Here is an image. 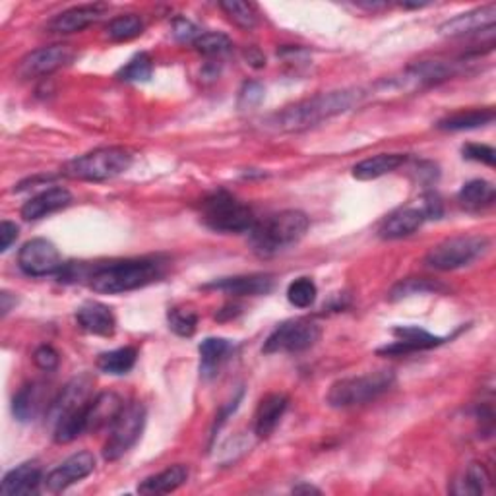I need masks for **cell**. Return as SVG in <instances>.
<instances>
[{"label": "cell", "mask_w": 496, "mask_h": 496, "mask_svg": "<svg viewBox=\"0 0 496 496\" xmlns=\"http://www.w3.org/2000/svg\"><path fill=\"white\" fill-rule=\"evenodd\" d=\"M264 99V85L258 82H246L239 95V107L241 109H254Z\"/></svg>", "instance_id": "60d3db41"}, {"label": "cell", "mask_w": 496, "mask_h": 496, "mask_svg": "<svg viewBox=\"0 0 496 496\" xmlns=\"http://www.w3.org/2000/svg\"><path fill=\"white\" fill-rule=\"evenodd\" d=\"M154 74V61L148 53H138L116 72V78L123 82H148Z\"/></svg>", "instance_id": "e575fe53"}, {"label": "cell", "mask_w": 496, "mask_h": 496, "mask_svg": "<svg viewBox=\"0 0 496 496\" xmlns=\"http://www.w3.org/2000/svg\"><path fill=\"white\" fill-rule=\"evenodd\" d=\"M18 266L29 277H45L58 273L63 268V258L51 241L32 239L20 248Z\"/></svg>", "instance_id": "30bf717a"}, {"label": "cell", "mask_w": 496, "mask_h": 496, "mask_svg": "<svg viewBox=\"0 0 496 496\" xmlns=\"http://www.w3.org/2000/svg\"><path fill=\"white\" fill-rule=\"evenodd\" d=\"M460 72V63L448 61H421L405 70L402 84H412L413 87L441 84L454 78Z\"/></svg>", "instance_id": "d6986e66"}, {"label": "cell", "mask_w": 496, "mask_h": 496, "mask_svg": "<svg viewBox=\"0 0 496 496\" xmlns=\"http://www.w3.org/2000/svg\"><path fill=\"white\" fill-rule=\"evenodd\" d=\"M220 8L225 12V16L241 29H253L258 22L254 6L248 3H241V0H225V3H220Z\"/></svg>", "instance_id": "8d00e7d4"}, {"label": "cell", "mask_w": 496, "mask_h": 496, "mask_svg": "<svg viewBox=\"0 0 496 496\" xmlns=\"http://www.w3.org/2000/svg\"><path fill=\"white\" fill-rule=\"evenodd\" d=\"M393 382H396V376L392 371H376L362 376L342 378L328 390L326 402L335 410H347V407L369 403L382 396L393 386Z\"/></svg>", "instance_id": "5b68a950"}, {"label": "cell", "mask_w": 496, "mask_h": 496, "mask_svg": "<svg viewBox=\"0 0 496 496\" xmlns=\"http://www.w3.org/2000/svg\"><path fill=\"white\" fill-rule=\"evenodd\" d=\"M309 225L311 222L306 213L299 210H285L256 222L248 231V241H251L254 254L260 258H272L297 244L306 235Z\"/></svg>", "instance_id": "3957f363"}, {"label": "cell", "mask_w": 496, "mask_h": 496, "mask_svg": "<svg viewBox=\"0 0 496 496\" xmlns=\"http://www.w3.org/2000/svg\"><path fill=\"white\" fill-rule=\"evenodd\" d=\"M123 400L114 392H104L90 402V431L111 427L113 421L123 412Z\"/></svg>", "instance_id": "4316f807"}, {"label": "cell", "mask_w": 496, "mask_h": 496, "mask_svg": "<svg viewBox=\"0 0 496 496\" xmlns=\"http://www.w3.org/2000/svg\"><path fill=\"white\" fill-rule=\"evenodd\" d=\"M99 18H101V6H94V5L74 6L55 16L47 24V29L51 34H61V35L78 34L82 32V29L95 24Z\"/></svg>", "instance_id": "44dd1931"}, {"label": "cell", "mask_w": 496, "mask_h": 496, "mask_svg": "<svg viewBox=\"0 0 496 496\" xmlns=\"http://www.w3.org/2000/svg\"><path fill=\"white\" fill-rule=\"evenodd\" d=\"M105 32L111 41H130L142 35L144 22L136 14H123V16H116L107 24Z\"/></svg>", "instance_id": "836d02e7"}, {"label": "cell", "mask_w": 496, "mask_h": 496, "mask_svg": "<svg viewBox=\"0 0 496 496\" xmlns=\"http://www.w3.org/2000/svg\"><path fill=\"white\" fill-rule=\"evenodd\" d=\"M496 198L494 184L483 179H475L465 183L461 186V191L458 194V200L461 202L463 208L468 210H483L492 206V202Z\"/></svg>", "instance_id": "f1b7e54d"}, {"label": "cell", "mask_w": 496, "mask_h": 496, "mask_svg": "<svg viewBox=\"0 0 496 496\" xmlns=\"http://www.w3.org/2000/svg\"><path fill=\"white\" fill-rule=\"evenodd\" d=\"M364 97L362 90H340L330 94H320L311 99L285 107L282 113H275L268 119V126L277 133H303L312 126H318L332 116L352 111L361 105Z\"/></svg>", "instance_id": "6da1fadb"}, {"label": "cell", "mask_w": 496, "mask_h": 496, "mask_svg": "<svg viewBox=\"0 0 496 496\" xmlns=\"http://www.w3.org/2000/svg\"><path fill=\"white\" fill-rule=\"evenodd\" d=\"M18 225L12 223V222H3V225H0V251L6 253L8 248L16 243L18 239Z\"/></svg>", "instance_id": "ee69618b"}, {"label": "cell", "mask_w": 496, "mask_h": 496, "mask_svg": "<svg viewBox=\"0 0 496 496\" xmlns=\"http://www.w3.org/2000/svg\"><path fill=\"white\" fill-rule=\"evenodd\" d=\"M461 152H463V157L471 159V162L485 164L489 167L494 165L496 152H494V148H491V145H487V144H468V145H463Z\"/></svg>", "instance_id": "ab89813d"}, {"label": "cell", "mask_w": 496, "mask_h": 496, "mask_svg": "<svg viewBox=\"0 0 496 496\" xmlns=\"http://www.w3.org/2000/svg\"><path fill=\"white\" fill-rule=\"evenodd\" d=\"M167 322L169 328L181 338H191L198 328V314L193 309H186V306H173L167 312Z\"/></svg>", "instance_id": "d590c367"}, {"label": "cell", "mask_w": 496, "mask_h": 496, "mask_svg": "<svg viewBox=\"0 0 496 496\" xmlns=\"http://www.w3.org/2000/svg\"><path fill=\"white\" fill-rule=\"evenodd\" d=\"M12 304H16V297H12L8 291H3V293H0V311H3V316L10 312Z\"/></svg>", "instance_id": "f6af8a7d"}, {"label": "cell", "mask_w": 496, "mask_h": 496, "mask_svg": "<svg viewBox=\"0 0 496 496\" xmlns=\"http://www.w3.org/2000/svg\"><path fill=\"white\" fill-rule=\"evenodd\" d=\"M489 248V239L481 235H461L448 239L441 244L431 248L429 254L425 256L427 266L450 272L458 270L463 266H470L479 256H483Z\"/></svg>", "instance_id": "52a82bcc"}, {"label": "cell", "mask_w": 496, "mask_h": 496, "mask_svg": "<svg viewBox=\"0 0 496 496\" xmlns=\"http://www.w3.org/2000/svg\"><path fill=\"white\" fill-rule=\"evenodd\" d=\"M145 427V407L140 402H133L123 407L111 425L109 439L104 446V458L107 461L121 460L133 448Z\"/></svg>", "instance_id": "ba28073f"}, {"label": "cell", "mask_w": 496, "mask_h": 496, "mask_svg": "<svg viewBox=\"0 0 496 496\" xmlns=\"http://www.w3.org/2000/svg\"><path fill=\"white\" fill-rule=\"evenodd\" d=\"M76 320H78V326L84 332L94 333V335H104V338L113 335L116 328V320L109 306L95 301L84 303L76 311Z\"/></svg>", "instance_id": "603a6c76"}, {"label": "cell", "mask_w": 496, "mask_h": 496, "mask_svg": "<svg viewBox=\"0 0 496 496\" xmlns=\"http://www.w3.org/2000/svg\"><path fill=\"white\" fill-rule=\"evenodd\" d=\"M295 494H320V489L312 487V485H299L293 489Z\"/></svg>", "instance_id": "bcb514c9"}, {"label": "cell", "mask_w": 496, "mask_h": 496, "mask_svg": "<svg viewBox=\"0 0 496 496\" xmlns=\"http://www.w3.org/2000/svg\"><path fill=\"white\" fill-rule=\"evenodd\" d=\"M138 359V352L134 347H119L113 349V352L101 353L97 359V369L105 374L121 376L134 369Z\"/></svg>", "instance_id": "f546056e"}, {"label": "cell", "mask_w": 496, "mask_h": 496, "mask_svg": "<svg viewBox=\"0 0 496 496\" xmlns=\"http://www.w3.org/2000/svg\"><path fill=\"white\" fill-rule=\"evenodd\" d=\"M200 34H202L200 29L193 22H188L184 18L174 20V24H173V35L177 37L181 43H191V45H193Z\"/></svg>", "instance_id": "7bdbcfd3"}, {"label": "cell", "mask_w": 496, "mask_h": 496, "mask_svg": "<svg viewBox=\"0 0 496 496\" xmlns=\"http://www.w3.org/2000/svg\"><path fill=\"white\" fill-rule=\"evenodd\" d=\"M393 335H396V342L392 345L382 347V355H407L415 352H427V349L439 347L444 343V338L439 335H432L427 330L417 328V326H400L393 328Z\"/></svg>", "instance_id": "2e32d148"}, {"label": "cell", "mask_w": 496, "mask_h": 496, "mask_svg": "<svg viewBox=\"0 0 496 496\" xmlns=\"http://www.w3.org/2000/svg\"><path fill=\"white\" fill-rule=\"evenodd\" d=\"M233 345L229 340L223 338H206L200 347V372L202 376H213L217 371H220L222 364L229 359V355L233 353Z\"/></svg>", "instance_id": "d4e9b609"}, {"label": "cell", "mask_w": 496, "mask_h": 496, "mask_svg": "<svg viewBox=\"0 0 496 496\" xmlns=\"http://www.w3.org/2000/svg\"><path fill=\"white\" fill-rule=\"evenodd\" d=\"M202 222L217 233H248L258 222L254 212L225 191L202 202Z\"/></svg>", "instance_id": "8992f818"}, {"label": "cell", "mask_w": 496, "mask_h": 496, "mask_svg": "<svg viewBox=\"0 0 496 496\" xmlns=\"http://www.w3.org/2000/svg\"><path fill=\"white\" fill-rule=\"evenodd\" d=\"M41 410V392L37 384L24 386L12 402V413L20 422H27L35 419Z\"/></svg>", "instance_id": "4dcf8cb0"}, {"label": "cell", "mask_w": 496, "mask_h": 496, "mask_svg": "<svg viewBox=\"0 0 496 496\" xmlns=\"http://www.w3.org/2000/svg\"><path fill=\"white\" fill-rule=\"evenodd\" d=\"M322 330L309 318H293L277 326L264 343L266 355L272 353H301L316 345Z\"/></svg>", "instance_id": "9c48e42d"}, {"label": "cell", "mask_w": 496, "mask_h": 496, "mask_svg": "<svg viewBox=\"0 0 496 496\" xmlns=\"http://www.w3.org/2000/svg\"><path fill=\"white\" fill-rule=\"evenodd\" d=\"M427 220H429L427 212L425 208H422L421 200H417V203H413V206H405L390 213L382 222L381 229H378V235L386 241L410 237L415 231H419Z\"/></svg>", "instance_id": "5bb4252c"}, {"label": "cell", "mask_w": 496, "mask_h": 496, "mask_svg": "<svg viewBox=\"0 0 496 496\" xmlns=\"http://www.w3.org/2000/svg\"><path fill=\"white\" fill-rule=\"evenodd\" d=\"M92 388H94V378L90 374H82L72 378V381L61 390V393L53 400L49 419L55 422L64 417L66 413L78 410V407L85 405L92 400Z\"/></svg>", "instance_id": "9a60e30c"}, {"label": "cell", "mask_w": 496, "mask_h": 496, "mask_svg": "<svg viewBox=\"0 0 496 496\" xmlns=\"http://www.w3.org/2000/svg\"><path fill=\"white\" fill-rule=\"evenodd\" d=\"M188 479V470L184 465H171V468L164 470L162 473L152 475L145 481H142L138 492L140 494H169L183 487Z\"/></svg>", "instance_id": "484cf974"}, {"label": "cell", "mask_w": 496, "mask_h": 496, "mask_svg": "<svg viewBox=\"0 0 496 496\" xmlns=\"http://www.w3.org/2000/svg\"><path fill=\"white\" fill-rule=\"evenodd\" d=\"M95 470V456L92 451H76L70 458H66L63 463H58L53 471L47 473L43 479L45 489L49 492H63L70 485L78 483V481L90 477Z\"/></svg>", "instance_id": "7c38bea8"}, {"label": "cell", "mask_w": 496, "mask_h": 496, "mask_svg": "<svg viewBox=\"0 0 496 496\" xmlns=\"http://www.w3.org/2000/svg\"><path fill=\"white\" fill-rule=\"evenodd\" d=\"M133 165V154L124 148H99L72 159L64 167L63 174L74 181H109L119 177Z\"/></svg>", "instance_id": "277c9868"}, {"label": "cell", "mask_w": 496, "mask_h": 496, "mask_svg": "<svg viewBox=\"0 0 496 496\" xmlns=\"http://www.w3.org/2000/svg\"><path fill=\"white\" fill-rule=\"evenodd\" d=\"M489 473L483 468V463H471L468 471L461 475L460 481H454V487H451V492L454 494H465V496H477L483 494L487 485H489Z\"/></svg>", "instance_id": "d6a6232c"}, {"label": "cell", "mask_w": 496, "mask_h": 496, "mask_svg": "<svg viewBox=\"0 0 496 496\" xmlns=\"http://www.w3.org/2000/svg\"><path fill=\"white\" fill-rule=\"evenodd\" d=\"M442 291H446V287L439 282L427 280V277H410V280H403L392 287L390 301H402L407 297L425 293H442Z\"/></svg>", "instance_id": "1f68e13d"}, {"label": "cell", "mask_w": 496, "mask_h": 496, "mask_svg": "<svg viewBox=\"0 0 496 496\" xmlns=\"http://www.w3.org/2000/svg\"><path fill=\"white\" fill-rule=\"evenodd\" d=\"M58 361H61V357H58V353L55 352L51 345H39L35 349L34 362H35L37 369L47 371V372L55 371L58 367Z\"/></svg>", "instance_id": "b9f144b4"}, {"label": "cell", "mask_w": 496, "mask_h": 496, "mask_svg": "<svg viewBox=\"0 0 496 496\" xmlns=\"http://www.w3.org/2000/svg\"><path fill=\"white\" fill-rule=\"evenodd\" d=\"M74 49L70 45H49V47H41L32 53H27L22 61L18 63V76L24 80H32V78H41V76H49L58 68H63L72 63L74 58Z\"/></svg>", "instance_id": "8fae6325"}, {"label": "cell", "mask_w": 496, "mask_h": 496, "mask_svg": "<svg viewBox=\"0 0 496 496\" xmlns=\"http://www.w3.org/2000/svg\"><path fill=\"white\" fill-rule=\"evenodd\" d=\"M316 295L318 289L311 277H299V280L289 283L287 287V299L291 304L297 306V309H309V306L314 304Z\"/></svg>", "instance_id": "74e56055"}, {"label": "cell", "mask_w": 496, "mask_h": 496, "mask_svg": "<svg viewBox=\"0 0 496 496\" xmlns=\"http://www.w3.org/2000/svg\"><path fill=\"white\" fill-rule=\"evenodd\" d=\"M164 275V262L155 258H133L94 266L90 287L97 293L119 295L157 282Z\"/></svg>", "instance_id": "7a4b0ae2"}, {"label": "cell", "mask_w": 496, "mask_h": 496, "mask_svg": "<svg viewBox=\"0 0 496 496\" xmlns=\"http://www.w3.org/2000/svg\"><path fill=\"white\" fill-rule=\"evenodd\" d=\"M43 481L41 465L37 461H25L18 468L10 470L0 485V492L5 496H25L37 492Z\"/></svg>", "instance_id": "ffe728a7"}, {"label": "cell", "mask_w": 496, "mask_h": 496, "mask_svg": "<svg viewBox=\"0 0 496 496\" xmlns=\"http://www.w3.org/2000/svg\"><path fill=\"white\" fill-rule=\"evenodd\" d=\"M405 162H407V155L403 154H378L374 157L362 159L361 164H357L353 167V177L359 181H372L400 169Z\"/></svg>", "instance_id": "cb8c5ba5"}, {"label": "cell", "mask_w": 496, "mask_h": 496, "mask_svg": "<svg viewBox=\"0 0 496 496\" xmlns=\"http://www.w3.org/2000/svg\"><path fill=\"white\" fill-rule=\"evenodd\" d=\"M289 407V398L285 393H268L266 398H262L256 413H254V431L260 439H268V436L280 425L283 413Z\"/></svg>", "instance_id": "7402d4cb"}, {"label": "cell", "mask_w": 496, "mask_h": 496, "mask_svg": "<svg viewBox=\"0 0 496 496\" xmlns=\"http://www.w3.org/2000/svg\"><path fill=\"white\" fill-rule=\"evenodd\" d=\"M193 47L202 53V55H223L227 53L231 47H233V43L227 35L223 34H215V32H208V34H200L198 39L193 43Z\"/></svg>", "instance_id": "f35d334b"}, {"label": "cell", "mask_w": 496, "mask_h": 496, "mask_svg": "<svg viewBox=\"0 0 496 496\" xmlns=\"http://www.w3.org/2000/svg\"><path fill=\"white\" fill-rule=\"evenodd\" d=\"M70 202H72V194L68 188L53 186V188H47V191H43L41 194L29 198L22 206V217L25 222H37V220H43V217L70 206Z\"/></svg>", "instance_id": "ac0fdd59"}, {"label": "cell", "mask_w": 496, "mask_h": 496, "mask_svg": "<svg viewBox=\"0 0 496 496\" xmlns=\"http://www.w3.org/2000/svg\"><path fill=\"white\" fill-rule=\"evenodd\" d=\"M496 22V5L470 10L441 25L444 37H468L481 32H492Z\"/></svg>", "instance_id": "4fadbf2b"}, {"label": "cell", "mask_w": 496, "mask_h": 496, "mask_svg": "<svg viewBox=\"0 0 496 496\" xmlns=\"http://www.w3.org/2000/svg\"><path fill=\"white\" fill-rule=\"evenodd\" d=\"M203 289L223 291V293L233 297H258L270 293L273 289V277L268 273L223 277V280H215L208 285H203Z\"/></svg>", "instance_id": "e0dca14e"}, {"label": "cell", "mask_w": 496, "mask_h": 496, "mask_svg": "<svg viewBox=\"0 0 496 496\" xmlns=\"http://www.w3.org/2000/svg\"><path fill=\"white\" fill-rule=\"evenodd\" d=\"M494 121L492 109H471V111H460L446 116V119L439 121L436 128L446 130V133H460V130H473L487 126Z\"/></svg>", "instance_id": "83f0119b"}]
</instances>
